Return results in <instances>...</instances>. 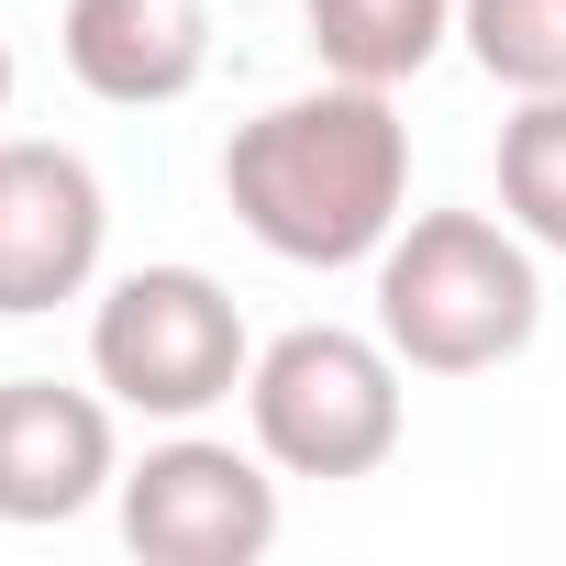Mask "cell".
<instances>
[{
	"instance_id": "cell-4",
	"label": "cell",
	"mask_w": 566,
	"mask_h": 566,
	"mask_svg": "<svg viewBox=\"0 0 566 566\" xmlns=\"http://www.w3.org/2000/svg\"><path fill=\"white\" fill-rule=\"evenodd\" d=\"M244 367H255V334L211 266H123L90 312V378L112 389V411L200 422L244 389Z\"/></svg>"
},
{
	"instance_id": "cell-8",
	"label": "cell",
	"mask_w": 566,
	"mask_h": 566,
	"mask_svg": "<svg viewBox=\"0 0 566 566\" xmlns=\"http://www.w3.org/2000/svg\"><path fill=\"white\" fill-rule=\"evenodd\" d=\"M67 78L112 112H156L189 101L211 67V0H67Z\"/></svg>"
},
{
	"instance_id": "cell-6",
	"label": "cell",
	"mask_w": 566,
	"mask_h": 566,
	"mask_svg": "<svg viewBox=\"0 0 566 566\" xmlns=\"http://www.w3.org/2000/svg\"><path fill=\"white\" fill-rule=\"evenodd\" d=\"M112 244L101 167L45 134H0V323H34L56 301H90Z\"/></svg>"
},
{
	"instance_id": "cell-7",
	"label": "cell",
	"mask_w": 566,
	"mask_h": 566,
	"mask_svg": "<svg viewBox=\"0 0 566 566\" xmlns=\"http://www.w3.org/2000/svg\"><path fill=\"white\" fill-rule=\"evenodd\" d=\"M101 489H123L112 389L0 378V522H12V533H45V522H78Z\"/></svg>"
},
{
	"instance_id": "cell-12",
	"label": "cell",
	"mask_w": 566,
	"mask_h": 566,
	"mask_svg": "<svg viewBox=\"0 0 566 566\" xmlns=\"http://www.w3.org/2000/svg\"><path fill=\"white\" fill-rule=\"evenodd\" d=\"M0 112H12V45H0Z\"/></svg>"
},
{
	"instance_id": "cell-2",
	"label": "cell",
	"mask_w": 566,
	"mask_h": 566,
	"mask_svg": "<svg viewBox=\"0 0 566 566\" xmlns=\"http://www.w3.org/2000/svg\"><path fill=\"white\" fill-rule=\"evenodd\" d=\"M378 334L422 378H489L544 334V266L533 233L500 211H400L378 244Z\"/></svg>"
},
{
	"instance_id": "cell-10",
	"label": "cell",
	"mask_w": 566,
	"mask_h": 566,
	"mask_svg": "<svg viewBox=\"0 0 566 566\" xmlns=\"http://www.w3.org/2000/svg\"><path fill=\"white\" fill-rule=\"evenodd\" d=\"M500 211L533 233V255H566V90H522L500 123Z\"/></svg>"
},
{
	"instance_id": "cell-9",
	"label": "cell",
	"mask_w": 566,
	"mask_h": 566,
	"mask_svg": "<svg viewBox=\"0 0 566 566\" xmlns=\"http://www.w3.org/2000/svg\"><path fill=\"white\" fill-rule=\"evenodd\" d=\"M312 23V56L323 78H367V90H400L444 56L455 34V0H301Z\"/></svg>"
},
{
	"instance_id": "cell-5",
	"label": "cell",
	"mask_w": 566,
	"mask_h": 566,
	"mask_svg": "<svg viewBox=\"0 0 566 566\" xmlns=\"http://www.w3.org/2000/svg\"><path fill=\"white\" fill-rule=\"evenodd\" d=\"M123 544L145 566H255L277 544V467L222 433H167L123 467Z\"/></svg>"
},
{
	"instance_id": "cell-11",
	"label": "cell",
	"mask_w": 566,
	"mask_h": 566,
	"mask_svg": "<svg viewBox=\"0 0 566 566\" xmlns=\"http://www.w3.org/2000/svg\"><path fill=\"white\" fill-rule=\"evenodd\" d=\"M455 34L511 101L566 90V0H455Z\"/></svg>"
},
{
	"instance_id": "cell-3",
	"label": "cell",
	"mask_w": 566,
	"mask_h": 566,
	"mask_svg": "<svg viewBox=\"0 0 566 566\" xmlns=\"http://www.w3.org/2000/svg\"><path fill=\"white\" fill-rule=\"evenodd\" d=\"M244 422L255 455L277 478H378L400 455V356L389 334H345V323H290L277 345H255L244 367Z\"/></svg>"
},
{
	"instance_id": "cell-1",
	"label": "cell",
	"mask_w": 566,
	"mask_h": 566,
	"mask_svg": "<svg viewBox=\"0 0 566 566\" xmlns=\"http://www.w3.org/2000/svg\"><path fill=\"white\" fill-rule=\"evenodd\" d=\"M233 222L290 266H378L411 211V123L367 78H323L301 101H266L222 145Z\"/></svg>"
}]
</instances>
